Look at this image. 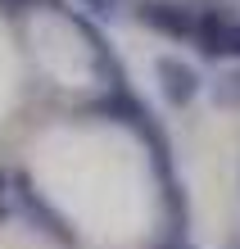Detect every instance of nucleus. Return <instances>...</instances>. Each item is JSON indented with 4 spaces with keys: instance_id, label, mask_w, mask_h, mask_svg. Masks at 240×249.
I'll return each mask as SVG.
<instances>
[{
    "instance_id": "20e7f679",
    "label": "nucleus",
    "mask_w": 240,
    "mask_h": 249,
    "mask_svg": "<svg viewBox=\"0 0 240 249\" xmlns=\"http://www.w3.org/2000/svg\"><path fill=\"white\" fill-rule=\"evenodd\" d=\"M213 100H218V105H227V109H240V72H231V77L218 86Z\"/></svg>"
},
{
    "instance_id": "7ed1b4c3",
    "label": "nucleus",
    "mask_w": 240,
    "mask_h": 249,
    "mask_svg": "<svg viewBox=\"0 0 240 249\" xmlns=\"http://www.w3.org/2000/svg\"><path fill=\"white\" fill-rule=\"evenodd\" d=\"M141 23L159 27V32H168V36H200L195 14L182 9V5H159V0H149V5H141Z\"/></svg>"
},
{
    "instance_id": "39448f33",
    "label": "nucleus",
    "mask_w": 240,
    "mask_h": 249,
    "mask_svg": "<svg viewBox=\"0 0 240 249\" xmlns=\"http://www.w3.org/2000/svg\"><path fill=\"white\" fill-rule=\"evenodd\" d=\"M9 186H14V177H9L5 168H0V217H9V195H14Z\"/></svg>"
},
{
    "instance_id": "0eeeda50",
    "label": "nucleus",
    "mask_w": 240,
    "mask_h": 249,
    "mask_svg": "<svg viewBox=\"0 0 240 249\" xmlns=\"http://www.w3.org/2000/svg\"><path fill=\"white\" fill-rule=\"evenodd\" d=\"M86 5H95V14H113L118 0H86Z\"/></svg>"
},
{
    "instance_id": "f03ea898",
    "label": "nucleus",
    "mask_w": 240,
    "mask_h": 249,
    "mask_svg": "<svg viewBox=\"0 0 240 249\" xmlns=\"http://www.w3.org/2000/svg\"><path fill=\"white\" fill-rule=\"evenodd\" d=\"M159 82H163V100H168L172 109L190 105L195 91H200V77H195V68L182 64V59H159Z\"/></svg>"
},
{
    "instance_id": "423d86ee",
    "label": "nucleus",
    "mask_w": 240,
    "mask_h": 249,
    "mask_svg": "<svg viewBox=\"0 0 240 249\" xmlns=\"http://www.w3.org/2000/svg\"><path fill=\"white\" fill-rule=\"evenodd\" d=\"M159 249H195V245H186V240H182V236H168V240H163V245H159Z\"/></svg>"
},
{
    "instance_id": "f257e3e1",
    "label": "nucleus",
    "mask_w": 240,
    "mask_h": 249,
    "mask_svg": "<svg viewBox=\"0 0 240 249\" xmlns=\"http://www.w3.org/2000/svg\"><path fill=\"white\" fill-rule=\"evenodd\" d=\"M14 186H18V190H14V195H18V204H23V213H27V217H32V222H37L41 231H46V236H50V240H59V245H73V231L64 227V217H59V213H55V209H50V204H46V199H41V195H37V190H32V186H27V181H23V177H18V181H14Z\"/></svg>"
}]
</instances>
